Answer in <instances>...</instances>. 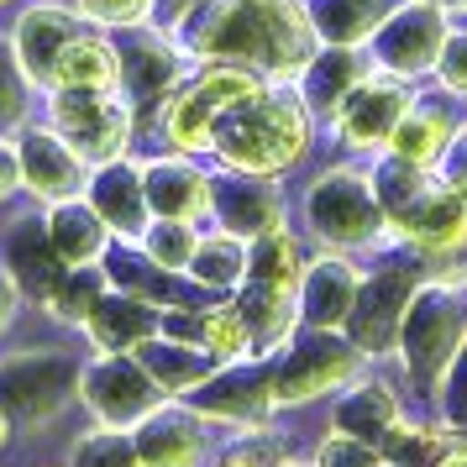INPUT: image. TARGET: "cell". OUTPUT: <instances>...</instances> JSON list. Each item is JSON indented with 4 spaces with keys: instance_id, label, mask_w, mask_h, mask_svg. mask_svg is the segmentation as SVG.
Returning <instances> with one entry per match:
<instances>
[{
    "instance_id": "1",
    "label": "cell",
    "mask_w": 467,
    "mask_h": 467,
    "mask_svg": "<svg viewBox=\"0 0 467 467\" xmlns=\"http://www.w3.org/2000/svg\"><path fill=\"white\" fill-rule=\"evenodd\" d=\"M194 47L226 58V64L299 74L316 58V32H310V16L295 0H215L200 16Z\"/></svg>"
},
{
    "instance_id": "2",
    "label": "cell",
    "mask_w": 467,
    "mask_h": 467,
    "mask_svg": "<svg viewBox=\"0 0 467 467\" xmlns=\"http://www.w3.org/2000/svg\"><path fill=\"white\" fill-rule=\"evenodd\" d=\"M310 142V121L295 100L284 95H257L247 106H236L221 116L215 127V152L221 163L247 179H274L289 163H299V152Z\"/></svg>"
},
{
    "instance_id": "3",
    "label": "cell",
    "mask_w": 467,
    "mask_h": 467,
    "mask_svg": "<svg viewBox=\"0 0 467 467\" xmlns=\"http://www.w3.org/2000/svg\"><path fill=\"white\" fill-rule=\"evenodd\" d=\"M400 347L404 362L420 383H436L451 373L457 352L467 347V284L457 278H441V284H425L410 295V310H404L400 326Z\"/></svg>"
},
{
    "instance_id": "4",
    "label": "cell",
    "mask_w": 467,
    "mask_h": 467,
    "mask_svg": "<svg viewBox=\"0 0 467 467\" xmlns=\"http://www.w3.org/2000/svg\"><path fill=\"white\" fill-rule=\"evenodd\" d=\"M310 226H316L331 247H362L389 226V211L379 200V184L362 179V173H326L316 190H310Z\"/></svg>"
},
{
    "instance_id": "5",
    "label": "cell",
    "mask_w": 467,
    "mask_h": 467,
    "mask_svg": "<svg viewBox=\"0 0 467 467\" xmlns=\"http://www.w3.org/2000/svg\"><path fill=\"white\" fill-rule=\"evenodd\" d=\"M127 121L116 89H53V131L85 163H116L127 148Z\"/></svg>"
},
{
    "instance_id": "6",
    "label": "cell",
    "mask_w": 467,
    "mask_h": 467,
    "mask_svg": "<svg viewBox=\"0 0 467 467\" xmlns=\"http://www.w3.org/2000/svg\"><path fill=\"white\" fill-rule=\"evenodd\" d=\"M79 400L95 410L100 425H142L163 404V389L152 383V373L127 352H100L79 373Z\"/></svg>"
},
{
    "instance_id": "7",
    "label": "cell",
    "mask_w": 467,
    "mask_h": 467,
    "mask_svg": "<svg viewBox=\"0 0 467 467\" xmlns=\"http://www.w3.org/2000/svg\"><path fill=\"white\" fill-rule=\"evenodd\" d=\"M358 362H362L358 341H341L331 331H316L310 326V337L274 368V400L278 404H310L320 394L341 389V383L358 373Z\"/></svg>"
},
{
    "instance_id": "8",
    "label": "cell",
    "mask_w": 467,
    "mask_h": 467,
    "mask_svg": "<svg viewBox=\"0 0 467 467\" xmlns=\"http://www.w3.org/2000/svg\"><path fill=\"white\" fill-rule=\"evenodd\" d=\"M79 362L58 352H22L0 368V404L5 415L22 420H47L53 410H64L68 394H79Z\"/></svg>"
},
{
    "instance_id": "9",
    "label": "cell",
    "mask_w": 467,
    "mask_h": 467,
    "mask_svg": "<svg viewBox=\"0 0 467 467\" xmlns=\"http://www.w3.org/2000/svg\"><path fill=\"white\" fill-rule=\"evenodd\" d=\"M389 232L415 253H451V247L467 242V194L425 179L420 190L404 194L389 211Z\"/></svg>"
},
{
    "instance_id": "10",
    "label": "cell",
    "mask_w": 467,
    "mask_h": 467,
    "mask_svg": "<svg viewBox=\"0 0 467 467\" xmlns=\"http://www.w3.org/2000/svg\"><path fill=\"white\" fill-rule=\"evenodd\" d=\"M410 295H415V274L410 268H383L373 274V284H362L358 295V310H352V341L362 352H383L400 341V326H404V310H410Z\"/></svg>"
},
{
    "instance_id": "11",
    "label": "cell",
    "mask_w": 467,
    "mask_h": 467,
    "mask_svg": "<svg viewBox=\"0 0 467 467\" xmlns=\"http://www.w3.org/2000/svg\"><path fill=\"white\" fill-rule=\"evenodd\" d=\"M415 106L400 79H362L347 100L337 106V127L352 148H389L400 116Z\"/></svg>"
},
{
    "instance_id": "12",
    "label": "cell",
    "mask_w": 467,
    "mask_h": 467,
    "mask_svg": "<svg viewBox=\"0 0 467 467\" xmlns=\"http://www.w3.org/2000/svg\"><path fill=\"white\" fill-rule=\"evenodd\" d=\"M142 467H200L205 462V415L184 404H158L142 425H131Z\"/></svg>"
},
{
    "instance_id": "13",
    "label": "cell",
    "mask_w": 467,
    "mask_h": 467,
    "mask_svg": "<svg viewBox=\"0 0 467 467\" xmlns=\"http://www.w3.org/2000/svg\"><path fill=\"white\" fill-rule=\"evenodd\" d=\"M274 368L268 362H257L253 373L247 368H226V373H215V379L200 383V415L205 420H232V425H257L268 420V410H274Z\"/></svg>"
},
{
    "instance_id": "14",
    "label": "cell",
    "mask_w": 467,
    "mask_h": 467,
    "mask_svg": "<svg viewBox=\"0 0 467 467\" xmlns=\"http://www.w3.org/2000/svg\"><path fill=\"white\" fill-rule=\"evenodd\" d=\"M358 295H362L358 268L341 263V257H320L299 278V316H305V326H316V331H337V326L352 320Z\"/></svg>"
},
{
    "instance_id": "15",
    "label": "cell",
    "mask_w": 467,
    "mask_h": 467,
    "mask_svg": "<svg viewBox=\"0 0 467 467\" xmlns=\"http://www.w3.org/2000/svg\"><path fill=\"white\" fill-rule=\"evenodd\" d=\"M22 173L26 190L43 194V200H74L85 184V158L68 148L58 131H37L22 142Z\"/></svg>"
},
{
    "instance_id": "16",
    "label": "cell",
    "mask_w": 467,
    "mask_h": 467,
    "mask_svg": "<svg viewBox=\"0 0 467 467\" xmlns=\"http://www.w3.org/2000/svg\"><path fill=\"white\" fill-rule=\"evenodd\" d=\"M89 337L100 341V352H137L142 341H152L163 331V316H158V305L142 295H106L95 305V316L85 320Z\"/></svg>"
},
{
    "instance_id": "17",
    "label": "cell",
    "mask_w": 467,
    "mask_h": 467,
    "mask_svg": "<svg viewBox=\"0 0 467 467\" xmlns=\"http://www.w3.org/2000/svg\"><path fill=\"white\" fill-rule=\"evenodd\" d=\"M137 362L152 373V383H158L163 394H190V389H200L205 379H215V358L205 347H194V341H184V337H163V331L137 347Z\"/></svg>"
},
{
    "instance_id": "18",
    "label": "cell",
    "mask_w": 467,
    "mask_h": 467,
    "mask_svg": "<svg viewBox=\"0 0 467 467\" xmlns=\"http://www.w3.org/2000/svg\"><path fill=\"white\" fill-rule=\"evenodd\" d=\"M142 190H148L152 215H173V221H194V215H205V205L215 200L211 179H205L200 169H190V163H179V158L148 163Z\"/></svg>"
},
{
    "instance_id": "19",
    "label": "cell",
    "mask_w": 467,
    "mask_h": 467,
    "mask_svg": "<svg viewBox=\"0 0 467 467\" xmlns=\"http://www.w3.org/2000/svg\"><path fill=\"white\" fill-rule=\"evenodd\" d=\"M331 425L347 431V436H362V441H389V431L400 425V400H394V389L389 383H358V389H347L331 410Z\"/></svg>"
},
{
    "instance_id": "20",
    "label": "cell",
    "mask_w": 467,
    "mask_h": 467,
    "mask_svg": "<svg viewBox=\"0 0 467 467\" xmlns=\"http://www.w3.org/2000/svg\"><path fill=\"white\" fill-rule=\"evenodd\" d=\"M79 26L68 22L64 11H53V5H37L32 16L22 22V43H16V53H22V68H26V79H37V85L53 89V68H58V58H64V47L68 37H74Z\"/></svg>"
},
{
    "instance_id": "21",
    "label": "cell",
    "mask_w": 467,
    "mask_h": 467,
    "mask_svg": "<svg viewBox=\"0 0 467 467\" xmlns=\"http://www.w3.org/2000/svg\"><path fill=\"white\" fill-rule=\"evenodd\" d=\"M121 53L89 32H74L53 68V89H121Z\"/></svg>"
},
{
    "instance_id": "22",
    "label": "cell",
    "mask_w": 467,
    "mask_h": 467,
    "mask_svg": "<svg viewBox=\"0 0 467 467\" xmlns=\"http://www.w3.org/2000/svg\"><path fill=\"white\" fill-rule=\"evenodd\" d=\"M106 232H110L106 215L95 205H79V200H58V211L47 221V236H53V247H58V257L68 268H89L106 253Z\"/></svg>"
},
{
    "instance_id": "23",
    "label": "cell",
    "mask_w": 467,
    "mask_h": 467,
    "mask_svg": "<svg viewBox=\"0 0 467 467\" xmlns=\"http://www.w3.org/2000/svg\"><path fill=\"white\" fill-rule=\"evenodd\" d=\"M457 142V127L446 121L441 110H420L410 106L400 116V127L389 137V152L400 158V163H415V169H431V163H441L446 152Z\"/></svg>"
},
{
    "instance_id": "24",
    "label": "cell",
    "mask_w": 467,
    "mask_h": 467,
    "mask_svg": "<svg viewBox=\"0 0 467 467\" xmlns=\"http://www.w3.org/2000/svg\"><path fill=\"white\" fill-rule=\"evenodd\" d=\"M247 278L253 284H274V289H299L305 278V257H299V242L284 226L253 236V257H247Z\"/></svg>"
},
{
    "instance_id": "25",
    "label": "cell",
    "mask_w": 467,
    "mask_h": 467,
    "mask_svg": "<svg viewBox=\"0 0 467 467\" xmlns=\"http://www.w3.org/2000/svg\"><path fill=\"white\" fill-rule=\"evenodd\" d=\"M247 247H242V236L236 232H221V236H205L200 242V253H194L190 274L200 284H211V289H236L242 278H247Z\"/></svg>"
},
{
    "instance_id": "26",
    "label": "cell",
    "mask_w": 467,
    "mask_h": 467,
    "mask_svg": "<svg viewBox=\"0 0 467 467\" xmlns=\"http://www.w3.org/2000/svg\"><path fill=\"white\" fill-rule=\"evenodd\" d=\"M142 253H148L152 268H163V274H179V268H190V263H194V253H200V236H194L190 221L152 215V226L142 232Z\"/></svg>"
},
{
    "instance_id": "27",
    "label": "cell",
    "mask_w": 467,
    "mask_h": 467,
    "mask_svg": "<svg viewBox=\"0 0 467 467\" xmlns=\"http://www.w3.org/2000/svg\"><path fill=\"white\" fill-rule=\"evenodd\" d=\"M74 467H142L137 436H127V425H100L74 446Z\"/></svg>"
},
{
    "instance_id": "28",
    "label": "cell",
    "mask_w": 467,
    "mask_h": 467,
    "mask_svg": "<svg viewBox=\"0 0 467 467\" xmlns=\"http://www.w3.org/2000/svg\"><path fill=\"white\" fill-rule=\"evenodd\" d=\"M383 462V446L379 441H362V436H347V431H326V441L316 451V467H379Z\"/></svg>"
},
{
    "instance_id": "29",
    "label": "cell",
    "mask_w": 467,
    "mask_h": 467,
    "mask_svg": "<svg viewBox=\"0 0 467 467\" xmlns=\"http://www.w3.org/2000/svg\"><path fill=\"white\" fill-rule=\"evenodd\" d=\"M215 467H295V451H289V441H278V436H247V441H236Z\"/></svg>"
},
{
    "instance_id": "30",
    "label": "cell",
    "mask_w": 467,
    "mask_h": 467,
    "mask_svg": "<svg viewBox=\"0 0 467 467\" xmlns=\"http://www.w3.org/2000/svg\"><path fill=\"white\" fill-rule=\"evenodd\" d=\"M85 16H95V22H121V26H131V22H142L152 11V0H74Z\"/></svg>"
},
{
    "instance_id": "31",
    "label": "cell",
    "mask_w": 467,
    "mask_h": 467,
    "mask_svg": "<svg viewBox=\"0 0 467 467\" xmlns=\"http://www.w3.org/2000/svg\"><path fill=\"white\" fill-rule=\"evenodd\" d=\"M441 394H446V420L462 425V431H467V347L457 352L451 373L441 379Z\"/></svg>"
},
{
    "instance_id": "32",
    "label": "cell",
    "mask_w": 467,
    "mask_h": 467,
    "mask_svg": "<svg viewBox=\"0 0 467 467\" xmlns=\"http://www.w3.org/2000/svg\"><path fill=\"white\" fill-rule=\"evenodd\" d=\"M441 79H446V89H462V95H467V32L446 37V47H441Z\"/></svg>"
},
{
    "instance_id": "33",
    "label": "cell",
    "mask_w": 467,
    "mask_h": 467,
    "mask_svg": "<svg viewBox=\"0 0 467 467\" xmlns=\"http://www.w3.org/2000/svg\"><path fill=\"white\" fill-rule=\"evenodd\" d=\"M11 316H16V278L0 268V331L11 326Z\"/></svg>"
},
{
    "instance_id": "34",
    "label": "cell",
    "mask_w": 467,
    "mask_h": 467,
    "mask_svg": "<svg viewBox=\"0 0 467 467\" xmlns=\"http://www.w3.org/2000/svg\"><path fill=\"white\" fill-rule=\"evenodd\" d=\"M16 179H22V158H11V152L0 148V200L11 194V184H16Z\"/></svg>"
},
{
    "instance_id": "35",
    "label": "cell",
    "mask_w": 467,
    "mask_h": 467,
    "mask_svg": "<svg viewBox=\"0 0 467 467\" xmlns=\"http://www.w3.org/2000/svg\"><path fill=\"white\" fill-rule=\"evenodd\" d=\"M436 467H467V441H451V446H446V457Z\"/></svg>"
},
{
    "instance_id": "36",
    "label": "cell",
    "mask_w": 467,
    "mask_h": 467,
    "mask_svg": "<svg viewBox=\"0 0 467 467\" xmlns=\"http://www.w3.org/2000/svg\"><path fill=\"white\" fill-rule=\"evenodd\" d=\"M5 436H11V415H5V404H0V446H5Z\"/></svg>"
},
{
    "instance_id": "37",
    "label": "cell",
    "mask_w": 467,
    "mask_h": 467,
    "mask_svg": "<svg viewBox=\"0 0 467 467\" xmlns=\"http://www.w3.org/2000/svg\"><path fill=\"white\" fill-rule=\"evenodd\" d=\"M379 467H394V462H379Z\"/></svg>"
}]
</instances>
